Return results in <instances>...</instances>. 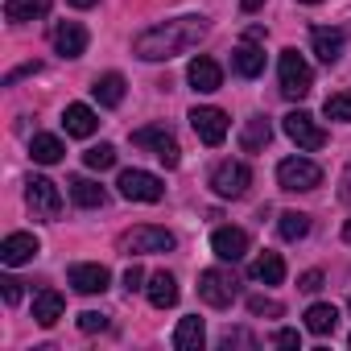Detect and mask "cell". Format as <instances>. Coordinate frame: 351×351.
Wrapping results in <instances>:
<instances>
[{
  "label": "cell",
  "instance_id": "cell-13",
  "mask_svg": "<svg viewBox=\"0 0 351 351\" xmlns=\"http://www.w3.org/2000/svg\"><path fill=\"white\" fill-rule=\"evenodd\" d=\"M186 79H191V87H195L199 95H211V91H219V87H223V71H219V62H215V58H207V54L191 58Z\"/></svg>",
  "mask_w": 351,
  "mask_h": 351
},
{
  "label": "cell",
  "instance_id": "cell-34",
  "mask_svg": "<svg viewBox=\"0 0 351 351\" xmlns=\"http://www.w3.org/2000/svg\"><path fill=\"white\" fill-rule=\"evenodd\" d=\"M79 330H87V335L108 330V314H99V310H83V314H79Z\"/></svg>",
  "mask_w": 351,
  "mask_h": 351
},
{
  "label": "cell",
  "instance_id": "cell-35",
  "mask_svg": "<svg viewBox=\"0 0 351 351\" xmlns=\"http://www.w3.org/2000/svg\"><path fill=\"white\" fill-rule=\"evenodd\" d=\"M124 289H128V293L145 289V269H141V265H128V269H124Z\"/></svg>",
  "mask_w": 351,
  "mask_h": 351
},
{
  "label": "cell",
  "instance_id": "cell-44",
  "mask_svg": "<svg viewBox=\"0 0 351 351\" xmlns=\"http://www.w3.org/2000/svg\"><path fill=\"white\" fill-rule=\"evenodd\" d=\"M298 5H318V0H298Z\"/></svg>",
  "mask_w": 351,
  "mask_h": 351
},
{
  "label": "cell",
  "instance_id": "cell-4",
  "mask_svg": "<svg viewBox=\"0 0 351 351\" xmlns=\"http://www.w3.org/2000/svg\"><path fill=\"white\" fill-rule=\"evenodd\" d=\"M132 145H136V149H153V157H157L165 169H173V165L182 161V149H178V141H173V132H169L165 124L136 128V132H132Z\"/></svg>",
  "mask_w": 351,
  "mask_h": 351
},
{
  "label": "cell",
  "instance_id": "cell-5",
  "mask_svg": "<svg viewBox=\"0 0 351 351\" xmlns=\"http://www.w3.org/2000/svg\"><path fill=\"white\" fill-rule=\"evenodd\" d=\"M169 248H173V232L153 228V223H141V228L120 236V252L124 256H149V252H169Z\"/></svg>",
  "mask_w": 351,
  "mask_h": 351
},
{
  "label": "cell",
  "instance_id": "cell-27",
  "mask_svg": "<svg viewBox=\"0 0 351 351\" xmlns=\"http://www.w3.org/2000/svg\"><path fill=\"white\" fill-rule=\"evenodd\" d=\"M252 277L265 281V285H281V281H285V261H281L277 252H261V256L252 261Z\"/></svg>",
  "mask_w": 351,
  "mask_h": 351
},
{
  "label": "cell",
  "instance_id": "cell-1",
  "mask_svg": "<svg viewBox=\"0 0 351 351\" xmlns=\"http://www.w3.org/2000/svg\"><path fill=\"white\" fill-rule=\"evenodd\" d=\"M207 34H211V21L207 17H173V21H161V25L136 34L132 54L145 58V62H169V58L195 50Z\"/></svg>",
  "mask_w": 351,
  "mask_h": 351
},
{
  "label": "cell",
  "instance_id": "cell-17",
  "mask_svg": "<svg viewBox=\"0 0 351 351\" xmlns=\"http://www.w3.org/2000/svg\"><path fill=\"white\" fill-rule=\"evenodd\" d=\"M310 46H314V54H318L326 66H335L339 54H343V34H339V29H326V25H314V29H310Z\"/></svg>",
  "mask_w": 351,
  "mask_h": 351
},
{
  "label": "cell",
  "instance_id": "cell-42",
  "mask_svg": "<svg viewBox=\"0 0 351 351\" xmlns=\"http://www.w3.org/2000/svg\"><path fill=\"white\" fill-rule=\"evenodd\" d=\"M343 199H351V169H347V178H343Z\"/></svg>",
  "mask_w": 351,
  "mask_h": 351
},
{
  "label": "cell",
  "instance_id": "cell-12",
  "mask_svg": "<svg viewBox=\"0 0 351 351\" xmlns=\"http://www.w3.org/2000/svg\"><path fill=\"white\" fill-rule=\"evenodd\" d=\"M38 252H42V240L34 232H13V236H5V244H0V261H5L9 269L29 265Z\"/></svg>",
  "mask_w": 351,
  "mask_h": 351
},
{
  "label": "cell",
  "instance_id": "cell-19",
  "mask_svg": "<svg viewBox=\"0 0 351 351\" xmlns=\"http://www.w3.org/2000/svg\"><path fill=\"white\" fill-rule=\"evenodd\" d=\"M62 124H66L71 136H91V132L99 128V116H95V108H87V104H66Z\"/></svg>",
  "mask_w": 351,
  "mask_h": 351
},
{
  "label": "cell",
  "instance_id": "cell-41",
  "mask_svg": "<svg viewBox=\"0 0 351 351\" xmlns=\"http://www.w3.org/2000/svg\"><path fill=\"white\" fill-rule=\"evenodd\" d=\"M240 9L244 13H256V9H265V0H240Z\"/></svg>",
  "mask_w": 351,
  "mask_h": 351
},
{
  "label": "cell",
  "instance_id": "cell-25",
  "mask_svg": "<svg viewBox=\"0 0 351 351\" xmlns=\"http://www.w3.org/2000/svg\"><path fill=\"white\" fill-rule=\"evenodd\" d=\"M269 141H273V128H269L265 116H252V120L244 124V132H240V149H244V153H261Z\"/></svg>",
  "mask_w": 351,
  "mask_h": 351
},
{
  "label": "cell",
  "instance_id": "cell-20",
  "mask_svg": "<svg viewBox=\"0 0 351 351\" xmlns=\"http://www.w3.org/2000/svg\"><path fill=\"white\" fill-rule=\"evenodd\" d=\"M203 343H207V326H203V318H199V314L182 318L178 330H173V347H178V351H203Z\"/></svg>",
  "mask_w": 351,
  "mask_h": 351
},
{
  "label": "cell",
  "instance_id": "cell-6",
  "mask_svg": "<svg viewBox=\"0 0 351 351\" xmlns=\"http://www.w3.org/2000/svg\"><path fill=\"white\" fill-rule=\"evenodd\" d=\"M277 71H281V95H285V99H302V95H310V87H314V71H310V62H306L298 50H285Z\"/></svg>",
  "mask_w": 351,
  "mask_h": 351
},
{
  "label": "cell",
  "instance_id": "cell-14",
  "mask_svg": "<svg viewBox=\"0 0 351 351\" xmlns=\"http://www.w3.org/2000/svg\"><path fill=\"white\" fill-rule=\"evenodd\" d=\"M211 252L219 256V261H244L248 256V232H240V228H215L211 232Z\"/></svg>",
  "mask_w": 351,
  "mask_h": 351
},
{
  "label": "cell",
  "instance_id": "cell-45",
  "mask_svg": "<svg viewBox=\"0 0 351 351\" xmlns=\"http://www.w3.org/2000/svg\"><path fill=\"white\" fill-rule=\"evenodd\" d=\"M347 343H351V339H347Z\"/></svg>",
  "mask_w": 351,
  "mask_h": 351
},
{
  "label": "cell",
  "instance_id": "cell-31",
  "mask_svg": "<svg viewBox=\"0 0 351 351\" xmlns=\"http://www.w3.org/2000/svg\"><path fill=\"white\" fill-rule=\"evenodd\" d=\"M322 112H326V120H339V124H351V91H335V95H326V104H322Z\"/></svg>",
  "mask_w": 351,
  "mask_h": 351
},
{
  "label": "cell",
  "instance_id": "cell-26",
  "mask_svg": "<svg viewBox=\"0 0 351 351\" xmlns=\"http://www.w3.org/2000/svg\"><path fill=\"white\" fill-rule=\"evenodd\" d=\"M339 326V310L330 306V302H314L310 310H306V330L310 335H330Z\"/></svg>",
  "mask_w": 351,
  "mask_h": 351
},
{
  "label": "cell",
  "instance_id": "cell-39",
  "mask_svg": "<svg viewBox=\"0 0 351 351\" xmlns=\"http://www.w3.org/2000/svg\"><path fill=\"white\" fill-rule=\"evenodd\" d=\"M38 71H42V62H25V66L9 71V75H5V87H13V83H17V79H25V75H38Z\"/></svg>",
  "mask_w": 351,
  "mask_h": 351
},
{
  "label": "cell",
  "instance_id": "cell-8",
  "mask_svg": "<svg viewBox=\"0 0 351 351\" xmlns=\"http://www.w3.org/2000/svg\"><path fill=\"white\" fill-rule=\"evenodd\" d=\"M248 186H252V169L244 161H219L211 169V191L219 199H240V195H248Z\"/></svg>",
  "mask_w": 351,
  "mask_h": 351
},
{
  "label": "cell",
  "instance_id": "cell-38",
  "mask_svg": "<svg viewBox=\"0 0 351 351\" xmlns=\"http://www.w3.org/2000/svg\"><path fill=\"white\" fill-rule=\"evenodd\" d=\"M0 289H5V302H9V306L21 302V281H17V277H5V281H0Z\"/></svg>",
  "mask_w": 351,
  "mask_h": 351
},
{
  "label": "cell",
  "instance_id": "cell-36",
  "mask_svg": "<svg viewBox=\"0 0 351 351\" xmlns=\"http://www.w3.org/2000/svg\"><path fill=\"white\" fill-rule=\"evenodd\" d=\"M298 289H302V293H318V289H322V273H318V269H310V273H302V281H298Z\"/></svg>",
  "mask_w": 351,
  "mask_h": 351
},
{
  "label": "cell",
  "instance_id": "cell-7",
  "mask_svg": "<svg viewBox=\"0 0 351 351\" xmlns=\"http://www.w3.org/2000/svg\"><path fill=\"white\" fill-rule=\"evenodd\" d=\"M116 186H120V195L128 203H161L165 199V182L149 169H124Z\"/></svg>",
  "mask_w": 351,
  "mask_h": 351
},
{
  "label": "cell",
  "instance_id": "cell-23",
  "mask_svg": "<svg viewBox=\"0 0 351 351\" xmlns=\"http://www.w3.org/2000/svg\"><path fill=\"white\" fill-rule=\"evenodd\" d=\"M91 95L99 99V108H120V99H124V75H116V71L99 75L95 87H91Z\"/></svg>",
  "mask_w": 351,
  "mask_h": 351
},
{
  "label": "cell",
  "instance_id": "cell-18",
  "mask_svg": "<svg viewBox=\"0 0 351 351\" xmlns=\"http://www.w3.org/2000/svg\"><path fill=\"white\" fill-rule=\"evenodd\" d=\"M145 293H149V306H153V310H169L173 302H178V281H173V277L161 269V273H153V277H149Z\"/></svg>",
  "mask_w": 351,
  "mask_h": 351
},
{
  "label": "cell",
  "instance_id": "cell-30",
  "mask_svg": "<svg viewBox=\"0 0 351 351\" xmlns=\"http://www.w3.org/2000/svg\"><path fill=\"white\" fill-rule=\"evenodd\" d=\"M277 232H281V240H302L306 232H310V215H302V211H285L281 219H277Z\"/></svg>",
  "mask_w": 351,
  "mask_h": 351
},
{
  "label": "cell",
  "instance_id": "cell-29",
  "mask_svg": "<svg viewBox=\"0 0 351 351\" xmlns=\"http://www.w3.org/2000/svg\"><path fill=\"white\" fill-rule=\"evenodd\" d=\"M50 13V0H5V17L9 21H34Z\"/></svg>",
  "mask_w": 351,
  "mask_h": 351
},
{
  "label": "cell",
  "instance_id": "cell-9",
  "mask_svg": "<svg viewBox=\"0 0 351 351\" xmlns=\"http://www.w3.org/2000/svg\"><path fill=\"white\" fill-rule=\"evenodd\" d=\"M281 128H285V136H289L298 149H306V153H314V149H322V145H326V132H322V128L314 124V116H310V112H302V108H298V112H289V116L281 120Z\"/></svg>",
  "mask_w": 351,
  "mask_h": 351
},
{
  "label": "cell",
  "instance_id": "cell-3",
  "mask_svg": "<svg viewBox=\"0 0 351 351\" xmlns=\"http://www.w3.org/2000/svg\"><path fill=\"white\" fill-rule=\"evenodd\" d=\"M199 298H203L207 306H215V310H228V306L240 298L236 273H228V269H203V273H199Z\"/></svg>",
  "mask_w": 351,
  "mask_h": 351
},
{
  "label": "cell",
  "instance_id": "cell-24",
  "mask_svg": "<svg viewBox=\"0 0 351 351\" xmlns=\"http://www.w3.org/2000/svg\"><path fill=\"white\" fill-rule=\"evenodd\" d=\"M62 153H66V145H62L58 136H50V132H38V136L29 141V157H34L38 165H58Z\"/></svg>",
  "mask_w": 351,
  "mask_h": 351
},
{
  "label": "cell",
  "instance_id": "cell-22",
  "mask_svg": "<svg viewBox=\"0 0 351 351\" xmlns=\"http://www.w3.org/2000/svg\"><path fill=\"white\" fill-rule=\"evenodd\" d=\"M232 66H236V75L256 79V75L265 71V50H256L252 42H244V46H236V50H232Z\"/></svg>",
  "mask_w": 351,
  "mask_h": 351
},
{
  "label": "cell",
  "instance_id": "cell-28",
  "mask_svg": "<svg viewBox=\"0 0 351 351\" xmlns=\"http://www.w3.org/2000/svg\"><path fill=\"white\" fill-rule=\"evenodd\" d=\"M66 186H71V199H75L79 207H104V203H108L104 186H99V182H91V178H71Z\"/></svg>",
  "mask_w": 351,
  "mask_h": 351
},
{
  "label": "cell",
  "instance_id": "cell-10",
  "mask_svg": "<svg viewBox=\"0 0 351 351\" xmlns=\"http://www.w3.org/2000/svg\"><path fill=\"white\" fill-rule=\"evenodd\" d=\"M25 203H29V211L42 215V219H58V215H62V195H58V186H54L50 178H29V182H25Z\"/></svg>",
  "mask_w": 351,
  "mask_h": 351
},
{
  "label": "cell",
  "instance_id": "cell-16",
  "mask_svg": "<svg viewBox=\"0 0 351 351\" xmlns=\"http://www.w3.org/2000/svg\"><path fill=\"white\" fill-rule=\"evenodd\" d=\"M54 50H58L62 58H79V54L87 50V29H83L79 21H62V25L54 29Z\"/></svg>",
  "mask_w": 351,
  "mask_h": 351
},
{
  "label": "cell",
  "instance_id": "cell-15",
  "mask_svg": "<svg viewBox=\"0 0 351 351\" xmlns=\"http://www.w3.org/2000/svg\"><path fill=\"white\" fill-rule=\"evenodd\" d=\"M71 285L79 289V293H104L108 285H112V273L104 269V265H71Z\"/></svg>",
  "mask_w": 351,
  "mask_h": 351
},
{
  "label": "cell",
  "instance_id": "cell-37",
  "mask_svg": "<svg viewBox=\"0 0 351 351\" xmlns=\"http://www.w3.org/2000/svg\"><path fill=\"white\" fill-rule=\"evenodd\" d=\"M223 347H256V339L248 330H228L223 335Z\"/></svg>",
  "mask_w": 351,
  "mask_h": 351
},
{
  "label": "cell",
  "instance_id": "cell-2",
  "mask_svg": "<svg viewBox=\"0 0 351 351\" xmlns=\"http://www.w3.org/2000/svg\"><path fill=\"white\" fill-rule=\"evenodd\" d=\"M277 186L289 191V195H306V191L322 186V169L310 157H285L277 165Z\"/></svg>",
  "mask_w": 351,
  "mask_h": 351
},
{
  "label": "cell",
  "instance_id": "cell-33",
  "mask_svg": "<svg viewBox=\"0 0 351 351\" xmlns=\"http://www.w3.org/2000/svg\"><path fill=\"white\" fill-rule=\"evenodd\" d=\"M248 314H256V318H261V314L281 318V314H285V306H281V302H273V298H265V293H252V298H248Z\"/></svg>",
  "mask_w": 351,
  "mask_h": 351
},
{
  "label": "cell",
  "instance_id": "cell-11",
  "mask_svg": "<svg viewBox=\"0 0 351 351\" xmlns=\"http://www.w3.org/2000/svg\"><path fill=\"white\" fill-rule=\"evenodd\" d=\"M191 128H195V136L203 145H223V136H228V112H219V108H195L191 112Z\"/></svg>",
  "mask_w": 351,
  "mask_h": 351
},
{
  "label": "cell",
  "instance_id": "cell-43",
  "mask_svg": "<svg viewBox=\"0 0 351 351\" xmlns=\"http://www.w3.org/2000/svg\"><path fill=\"white\" fill-rule=\"evenodd\" d=\"M71 5H75V9H91V5H95V0H71Z\"/></svg>",
  "mask_w": 351,
  "mask_h": 351
},
{
  "label": "cell",
  "instance_id": "cell-40",
  "mask_svg": "<svg viewBox=\"0 0 351 351\" xmlns=\"http://www.w3.org/2000/svg\"><path fill=\"white\" fill-rule=\"evenodd\" d=\"M277 347H302V335L298 330H281L277 335Z\"/></svg>",
  "mask_w": 351,
  "mask_h": 351
},
{
  "label": "cell",
  "instance_id": "cell-32",
  "mask_svg": "<svg viewBox=\"0 0 351 351\" xmlns=\"http://www.w3.org/2000/svg\"><path fill=\"white\" fill-rule=\"evenodd\" d=\"M83 161H87V169H112L116 165V149L112 145H91L83 153Z\"/></svg>",
  "mask_w": 351,
  "mask_h": 351
},
{
  "label": "cell",
  "instance_id": "cell-21",
  "mask_svg": "<svg viewBox=\"0 0 351 351\" xmlns=\"http://www.w3.org/2000/svg\"><path fill=\"white\" fill-rule=\"evenodd\" d=\"M62 310H66V302H62L58 289H42V293L34 298V322H38V326H54V322L62 318Z\"/></svg>",
  "mask_w": 351,
  "mask_h": 351
}]
</instances>
